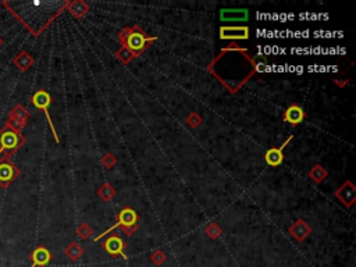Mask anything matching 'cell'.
Returning <instances> with one entry per match:
<instances>
[{
	"mask_svg": "<svg viewBox=\"0 0 356 267\" xmlns=\"http://www.w3.org/2000/svg\"><path fill=\"white\" fill-rule=\"evenodd\" d=\"M31 102L35 108L42 110L44 113L46 118H48V122H49V126H50L52 128V132H53L54 140L58 144V142H60V138H58V131H56V128H54V124H53V121H52L50 113H49V106L52 104V96L49 95L46 90H44V89H39L38 92H35L34 96L31 98Z\"/></svg>",
	"mask_w": 356,
	"mask_h": 267,
	"instance_id": "cell-4",
	"label": "cell"
},
{
	"mask_svg": "<svg viewBox=\"0 0 356 267\" xmlns=\"http://www.w3.org/2000/svg\"><path fill=\"white\" fill-rule=\"evenodd\" d=\"M118 40L122 48L135 54V58H140L148 48L156 42V36H149L146 31H144L140 26H126L122 31L118 34Z\"/></svg>",
	"mask_w": 356,
	"mask_h": 267,
	"instance_id": "cell-1",
	"label": "cell"
},
{
	"mask_svg": "<svg viewBox=\"0 0 356 267\" xmlns=\"http://www.w3.org/2000/svg\"><path fill=\"white\" fill-rule=\"evenodd\" d=\"M31 267H44L52 260L50 250L44 246H38L31 254Z\"/></svg>",
	"mask_w": 356,
	"mask_h": 267,
	"instance_id": "cell-14",
	"label": "cell"
},
{
	"mask_svg": "<svg viewBox=\"0 0 356 267\" xmlns=\"http://www.w3.org/2000/svg\"><path fill=\"white\" fill-rule=\"evenodd\" d=\"M96 194H98V196L102 200H104V202H110V200L116 196V190L112 184L104 182V184L96 191Z\"/></svg>",
	"mask_w": 356,
	"mask_h": 267,
	"instance_id": "cell-19",
	"label": "cell"
},
{
	"mask_svg": "<svg viewBox=\"0 0 356 267\" xmlns=\"http://www.w3.org/2000/svg\"><path fill=\"white\" fill-rule=\"evenodd\" d=\"M327 177H328V172H327L322 164L313 166V167L310 168V172H309V178H310L314 184L323 182Z\"/></svg>",
	"mask_w": 356,
	"mask_h": 267,
	"instance_id": "cell-18",
	"label": "cell"
},
{
	"mask_svg": "<svg viewBox=\"0 0 356 267\" xmlns=\"http://www.w3.org/2000/svg\"><path fill=\"white\" fill-rule=\"evenodd\" d=\"M186 124L191 128H198L202 124V117L194 112V113H191V114L186 117Z\"/></svg>",
	"mask_w": 356,
	"mask_h": 267,
	"instance_id": "cell-25",
	"label": "cell"
},
{
	"mask_svg": "<svg viewBox=\"0 0 356 267\" xmlns=\"http://www.w3.org/2000/svg\"><path fill=\"white\" fill-rule=\"evenodd\" d=\"M2 44H3V39L0 38V48H2Z\"/></svg>",
	"mask_w": 356,
	"mask_h": 267,
	"instance_id": "cell-26",
	"label": "cell"
},
{
	"mask_svg": "<svg viewBox=\"0 0 356 267\" xmlns=\"http://www.w3.org/2000/svg\"><path fill=\"white\" fill-rule=\"evenodd\" d=\"M24 144H26L24 135L16 131L8 124L0 130V153H3L7 158H13L14 153Z\"/></svg>",
	"mask_w": 356,
	"mask_h": 267,
	"instance_id": "cell-3",
	"label": "cell"
},
{
	"mask_svg": "<svg viewBox=\"0 0 356 267\" xmlns=\"http://www.w3.org/2000/svg\"><path fill=\"white\" fill-rule=\"evenodd\" d=\"M66 7L68 8L70 12L76 18H82L85 14L89 12V4L85 3L82 0H76V2H67L66 3Z\"/></svg>",
	"mask_w": 356,
	"mask_h": 267,
	"instance_id": "cell-15",
	"label": "cell"
},
{
	"mask_svg": "<svg viewBox=\"0 0 356 267\" xmlns=\"http://www.w3.org/2000/svg\"><path fill=\"white\" fill-rule=\"evenodd\" d=\"M76 234H78V236L81 238V240H88L89 236H92V228L89 227L86 222H82V224H80L78 226V228H76Z\"/></svg>",
	"mask_w": 356,
	"mask_h": 267,
	"instance_id": "cell-23",
	"label": "cell"
},
{
	"mask_svg": "<svg viewBox=\"0 0 356 267\" xmlns=\"http://www.w3.org/2000/svg\"><path fill=\"white\" fill-rule=\"evenodd\" d=\"M102 246L112 258H118V256L126 258V248H127V245L118 236H108V240L102 244Z\"/></svg>",
	"mask_w": 356,
	"mask_h": 267,
	"instance_id": "cell-9",
	"label": "cell"
},
{
	"mask_svg": "<svg viewBox=\"0 0 356 267\" xmlns=\"http://www.w3.org/2000/svg\"><path fill=\"white\" fill-rule=\"evenodd\" d=\"M28 118H30V113L22 104H17L14 106L10 113H8V120H7L6 124H8L10 127L14 128L16 131L21 132L22 128L26 127V122H28Z\"/></svg>",
	"mask_w": 356,
	"mask_h": 267,
	"instance_id": "cell-6",
	"label": "cell"
},
{
	"mask_svg": "<svg viewBox=\"0 0 356 267\" xmlns=\"http://www.w3.org/2000/svg\"><path fill=\"white\" fill-rule=\"evenodd\" d=\"M64 254H66L70 260L76 262L78 259L82 258L84 249L78 242H71L70 245H67V246L64 248Z\"/></svg>",
	"mask_w": 356,
	"mask_h": 267,
	"instance_id": "cell-17",
	"label": "cell"
},
{
	"mask_svg": "<svg viewBox=\"0 0 356 267\" xmlns=\"http://www.w3.org/2000/svg\"><path fill=\"white\" fill-rule=\"evenodd\" d=\"M20 172L18 167H16L13 162H12V158H7V156H3L0 159V186L2 188H7L10 186V184L13 182L16 178L20 177Z\"/></svg>",
	"mask_w": 356,
	"mask_h": 267,
	"instance_id": "cell-5",
	"label": "cell"
},
{
	"mask_svg": "<svg viewBox=\"0 0 356 267\" xmlns=\"http://www.w3.org/2000/svg\"><path fill=\"white\" fill-rule=\"evenodd\" d=\"M290 234L298 242L305 241L308 236L312 234V227L305 222V220H296L292 226L290 227Z\"/></svg>",
	"mask_w": 356,
	"mask_h": 267,
	"instance_id": "cell-13",
	"label": "cell"
},
{
	"mask_svg": "<svg viewBox=\"0 0 356 267\" xmlns=\"http://www.w3.org/2000/svg\"><path fill=\"white\" fill-rule=\"evenodd\" d=\"M100 163H102L106 168H113L117 166V158H116L113 153H106L100 159Z\"/></svg>",
	"mask_w": 356,
	"mask_h": 267,
	"instance_id": "cell-24",
	"label": "cell"
},
{
	"mask_svg": "<svg viewBox=\"0 0 356 267\" xmlns=\"http://www.w3.org/2000/svg\"><path fill=\"white\" fill-rule=\"evenodd\" d=\"M116 58L120 62V63H122V64H128L132 58H135V54L134 53H131V52L128 50V49H126V48H122L121 46L120 49L118 50L116 52Z\"/></svg>",
	"mask_w": 356,
	"mask_h": 267,
	"instance_id": "cell-20",
	"label": "cell"
},
{
	"mask_svg": "<svg viewBox=\"0 0 356 267\" xmlns=\"http://www.w3.org/2000/svg\"><path fill=\"white\" fill-rule=\"evenodd\" d=\"M220 20L226 22L231 21H248L249 20V10L248 8H222L220 10Z\"/></svg>",
	"mask_w": 356,
	"mask_h": 267,
	"instance_id": "cell-12",
	"label": "cell"
},
{
	"mask_svg": "<svg viewBox=\"0 0 356 267\" xmlns=\"http://www.w3.org/2000/svg\"><path fill=\"white\" fill-rule=\"evenodd\" d=\"M249 36H250L249 28L245 26L220 28V39H224V40H246Z\"/></svg>",
	"mask_w": 356,
	"mask_h": 267,
	"instance_id": "cell-7",
	"label": "cell"
},
{
	"mask_svg": "<svg viewBox=\"0 0 356 267\" xmlns=\"http://www.w3.org/2000/svg\"><path fill=\"white\" fill-rule=\"evenodd\" d=\"M204 234L209 236L210 240H217L222 234V230L218 227V224H216V222H210L209 226H206V228H204Z\"/></svg>",
	"mask_w": 356,
	"mask_h": 267,
	"instance_id": "cell-21",
	"label": "cell"
},
{
	"mask_svg": "<svg viewBox=\"0 0 356 267\" xmlns=\"http://www.w3.org/2000/svg\"><path fill=\"white\" fill-rule=\"evenodd\" d=\"M13 64L20 71H26L30 70L32 66H34V58H32L31 54L26 50H21L18 54L14 58Z\"/></svg>",
	"mask_w": 356,
	"mask_h": 267,
	"instance_id": "cell-16",
	"label": "cell"
},
{
	"mask_svg": "<svg viewBox=\"0 0 356 267\" xmlns=\"http://www.w3.org/2000/svg\"><path fill=\"white\" fill-rule=\"evenodd\" d=\"M334 196L337 198L338 200H341L346 208H352L356 200V186L352 181H346L334 192Z\"/></svg>",
	"mask_w": 356,
	"mask_h": 267,
	"instance_id": "cell-8",
	"label": "cell"
},
{
	"mask_svg": "<svg viewBox=\"0 0 356 267\" xmlns=\"http://www.w3.org/2000/svg\"><path fill=\"white\" fill-rule=\"evenodd\" d=\"M305 110L300 108L299 104H296V103H294V104H291L290 108H286V112H284V114H282V120H284V122H288V124H291L292 127H296V126H299L300 122H304V120H305Z\"/></svg>",
	"mask_w": 356,
	"mask_h": 267,
	"instance_id": "cell-11",
	"label": "cell"
},
{
	"mask_svg": "<svg viewBox=\"0 0 356 267\" xmlns=\"http://www.w3.org/2000/svg\"><path fill=\"white\" fill-rule=\"evenodd\" d=\"M138 226H140V216H138V213H136L132 208L126 206V208H122V209L118 212V214L116 216L114 226H112V227L106 230L104 232L99 234V236L95 238V241H100V238L110 234V232L116 228H120L126 236H132L134 232L138 230Z\"/></svg>",
	"mask_w": 356,
	"mask_h": 267,
	"instance_id": "cell-2",
	"label": "cell"
},
{
	"mask_svg": "<svg viewBox=\"0 0 356 267\" xmlns=\"http://www.w3.org/2000/svg\"><path fill=\"white\" fill-rule=\"evenodd\" d=\"M292 135H290V138H286V142L280 148H272V149L267 150L266 154H264V160H266L267 164L270 166V167H278V166L282 164V162H284V153H282V150L292 140Z\"/></svg>",
	"mask_w": 356,
	"mask_h": 267,
	"instance_id": "cell-10",
	"label": "cell"
},
{
	"mask_svg": "<svg viewBox=\"0 0 356 267\" xmlns=\"http://www.w3.org/2000/svg\"><path fill=\"white\" fill-rule=\"evenodd\" d=\"M166 260H167V256H166L164 252L160 250V249H156V250L152 254V256H150V262H152L153 264H156V266L164 264Z\"/></svg>",
	"mask_w": 356,
	"mask_h": 267,
	"instance_id": "cell-22",
	"label": "cell"
}]
</instances>
